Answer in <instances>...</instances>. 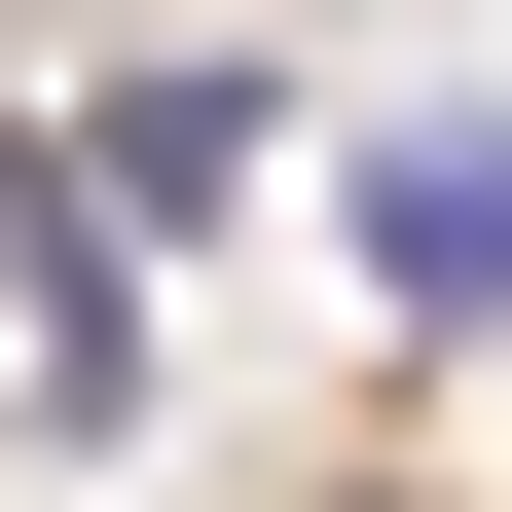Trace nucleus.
I'll return each mask as SVG.
<instances>
[{
	"label": "nucleus",
	"instance_id": "1",
	"mask_svg": "<svg viewBox=\"0 0 512 512\" xmlns=\"http://www.w3.org/2000/svg\"><path fill=\"white\" fill-rule=\"evenodd\" d=\"M366 293L403 330H512V147H366Z\"/></svg>",
	"mask_w": 512,
	"mask_h": 512
}]
</instances>
